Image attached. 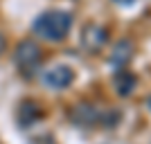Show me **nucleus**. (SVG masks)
I'll list each match as a JSON object with an SVG mask.
<instances>
[{
  "label": "nucleus",
  "instance_id": "obj_1",
  "mask_svg": "<svg viewBox=\"0 0 151 144\" xmlns=\"http://www.w3.org/2000/svg\"><path fill=\"white\" fill-rule=\"evenodd\" d=\"M70 27H72V14L61 11V9H50V11L41 14L34 20L32 29L36 32L41 38L57 43V41H63V38L68 36Z\"/></svg>",
  "mask_w": 151,
  "mask_h": 144
},
{
  "label": "nucleus",
  "instance_id": "obj_2",
  "mask_svg": "<svg viewBox=\"0 0 151 144\" xmlns=\"http://www.w3.org/2000/svg\"><path fill=\"white\" fill-rule=\"evenodd\" d=\"M41 47L34 41H20L16 52H14V61L23 70V75H32L34 70L41 65Z\"/></svg>",
  "mask_w": 151,
  "mask_h": 144
},
{
  "label": "nucleus",
  "instance_id": "obj_3",
  "mask_svg": "<svg viewBox=\"0 0 151 144\" xmlns=\"http://www.w3.org/2000/svg\"><path fill=\"white\" fill-rule=\"evenodd\" d=\"M72 81H75V72L68 65H57L43 75V83L52 90H63V88L72 86Z\"/></svg>",
  "mask_w": 151,
  "mask_h": 144
},
{
  "label": "nucleus",
  "instance_id": "obj_4",
  "mask_svg": "<svg viewBox=\"0 0 151 144\" xmlns=\"http://www.w3.org/2000/svg\"><path fill=\"white\" fill-rule=\"evenodd\" d=\"M101 113H104V110L90 106V104H79V106L72 108L70 119H72L77 126H95V124H101Z\"/></svg>",
  "mask_w": 151,
  "mask_h": 144
},
{
  "label": "nucleus",
  "instance_id": "obj_5",
  "mask_svg": "<svg viewBox=\"0 0 151 144\" xmlns=\"http://www.w3.org/2000/svg\"><path fill=\"white\" fill-rule=\"evenodd\" d=\"M81 45L88 52H99L106 45V29L95 25V23H88L83 27V34H81Z\"/></svg>",
  "mask_w": 151,
  "mask_h": 144
},
{
  "label": "nucleus",
  "instance_id": "obj_6",
  "mask_svg": "<svg viewBox=\"0 0 151 144\" xmlns=\"http://www.w3.org/2000/svg\"><path fill=\"white\" fill-rule=\"evenodd\" d=\"M131 57H133V43H131V41H126V38H122V41H117V45L113 47L111 63L117 65V68H124L126 63L131 61Z\"/></svg>",
  "mask_w": 151,
  "mask_h": 144
},
{
  "label": "nucleus",
  "instance_id": "obj_7",
  "mask_svg": "<svg viewBox=\"0 0 151 144\" xmlns=\"http://www.w3.org/2000/svg\"><path fill=\"white\" fill-rule=\"evenodd\" d=\"M135 83H138L135 81V75L126 72V70H120L113 79V86H115V90H117L120 97H129V95L135 90Z\"/></svg>",
  "mask_w": 151,
  "mask_h": 144
},
{
  "label": "nucleus",
  "instance_id": "obj_8",
  "mask_svg": "<svg viewBox=\"0 0 151 144\" xmlns=\"http://www.w3.org/2000/svg\"><path fill=\"white\" fill-rule=\"evenodd\" d=\"M43 115V110L36 106V104H32V101H25L23 106H20V110H18V122L23 126H29V124H34L38 117Z\"/></svg>",
  "mask_w": 151,
  "mask_h": 144
},
{
  "label": "nucleus",
  "instance_id": "obj_9",
  "mask_svg": "<svg viewBox=\"0 0 151 144\" xmlns=\"http://www.w3.org/2000/svg\"><path fill=\"white\" fill-rule=\"evenodd\" d=\"M2 52H5V36L0 34V54H2Z\"/></svg>",
  "mask_w": 151,
  "mask_h": 144
},
{
  "label": "nucleus",
  "instance_id": "obj_10",
  "mask_svg": "<svg viewBox=\"0 0 151 144\" xmlns=\"http://www.w3.org/2000/svg\"><path fill=\"white\" fill-rule=\"evenodd\" d=\"M115 2H124V5H129V2H133V0H115Z\"/></svg>",
  "mask_w": 151,
  "mask_h": 144
},
{
  "label": "nucleus",
  "instance_id": "obj_11",
  "mask_svg": "<svg viewBox=\"0 0 151 144\" xmlns=\"http://www.w3.org/2000/svg\"><path fill=\"white\" fill-rule=\"evenodd\" d=\"M149 106H151V97H149Z\"/></svg>",
  "mask_w": 151,
  "mask_h": 144
}]
</instances>
